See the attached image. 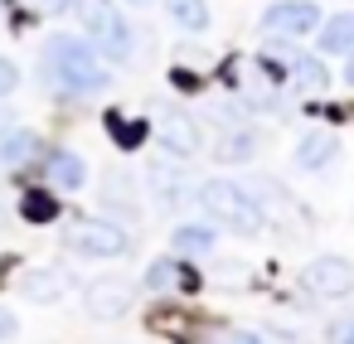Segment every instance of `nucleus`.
Wrapping results in <instances>:
<instances>
[{
	"label": "nucleus",
	"mask_w": 354,
	"mask_h": 344,
	"mask_svg": "<svg viewBox=\"0 0 354 344\" xmlns=\"http://www.w3.org/2000/svg\"><path fill=\"white\" fill-rule=\"evenodd\" d=\"M194 204L204 209L209 223H218V228H228V233H238V238H252V233H262V223H267L262 204H257L252 189H243L238 180H204V184L194 189Z\"/></svg>",
	"instance_id": "obj_1"
},
{
	"label": "nucleus",
	"mask_w": 354,
	"mask_h": 344,
	"mask_svg": "<svg viewBox=\"0 0 354 344\" xmlns=\"http://www.w3.org/2000/svg\"><path fill=\"white\" fill-rule=\"evenodd\" d=\"M44 73H49L64 93H78V97H93V93H102V88L112 83L107 68H102V59H97L88 44L68 39V35H54V39L44 44Z\"/></svg>",
	"instance_id": "obj_2"
},
{
	"label": "nucleus",
	"mask_w": 354,
	"mask_h": 344,
	"mask_svg": "<svg viewBox=\"0 0 354 344\" xmlns=\"http://www.w3.org/2000/svg\"><path fill=\"white\" fill-rule=\"evenodd\" d=\"M73 10H78L88 39L97 44V54H107L112 64L131 59V25H127V15L112 6V0H73Z\"/></svg>",
	"instance_id": "obj_3"
},
{
	"label": "nucleus",
	"mask_w": 354,
	"mask_h": 344,
	"mask_svg": "<svg viewBox=\"0 0 354 344\" xmlns=\"http://www.w3.org/2000/svg\"><path fill=\"white\" fill-rule=\"evenodd\" d=\"M301 286H306L315 300H344V296L354 291V262L339 257V252L310 257L306 271H301Z\"/></svg>",
	"instance_id": "obj_4"
},
{
	"label": "nucleus",
	"mask_w": 354,
	"mask_h": 344,
	"mask_svg": "<svg viewBox=\"0 0 354 344\" xmlns=\"http://www.w3.org/2000/svg\"><path fill=\"white\" fill-rule=\"evenodd\" d=\"M64 242L73 252H83V257H127L131 252V238L117 223H107V218H78Z\"/></svg>",
	"instance_id": "obj_5"
},
{
	"label": "nucleus",
	"mask_w": 354,
	"mask_h": 344,
	"mask_svg": "<svg viewBox=\"0 0 354 344\" xmlns=\"http://www.w3.org/2000/svg\"><path fill=\"white\" fill-rule=\"evenodd\" d=\"M315 25H320V6H310V0H277L262 10V35L272 39H301L315 35Z\"/></svg>",
	"instance_id": "obj_6"
},
{
	"label": "nucleus",
	"mask_w": 354,
	"mask_h": 344,
	"mask_svg": "<svg viewBox=\"0 0 354 344\" xmlns=\"http://www.w3.org/2000/svg\"><path fill=\"white\" fill-rule=\"evenodd\" d=\"M131 296H136V286H131V281H122V276H97V281L88 286L83 305H88V315H93V320H117V315H127V310H131Z\"/></svg>",
	"instance_id": "obj_7"
},
{
	"label": "nucleus",
	"mask_w": 354,
	"mask_h": 344,
	"mask_svg": "<svg viewBox=\"0 0 354 344\" xmlns=\"http://www.w3.org/2000/svg\"><path fill=\"white\" fill-rule=\"evenodd\" d=\"M156 136H160V146H165L170 155H180V160L199 155V146H204L199 126H194V122H189L185 112H175V107H165V112L156 117Z\"/></svg>",
	"instance_id": "obj_8"
},
{
	"label": "nucleus",
	"mask_w": 354,
	"mask_h": 344,
	"mask_svg": "<svg viewBox=\"0 0 354 344\" xmlns=\"http://www.w3.org/2000/svg\"><path fill=\"white\" fill-rule=\"evenodd\" d=\"M194 189H199V184L189 180V170H185V160H180V155H175L170 165H165V160H160V165H151V194H156L165 209H180Z\"/></svg>",
	"instance_id": "obj_9"
},
{
	"label": "nucleus",
	"mask_w": 354,
	"mask_h": 344,
	"mask_svg": "<svg viewBox=\"0 0 354 344\" xmlns=\"http://www.w3.org/2000/svg\"><path fill=\"white\" fill-rule=\"evenodd\" d=\"M315 49H320V54H349V49H354V10L325 15V20L315 25Z\"/></svg>",
	"instance_id": "obj_10"
},
{
	"label": "nucleus",
	"mask_w": 354,
	"mask_h": 344,
	"mask_svg": "<svg viewBox=\"0 0 354 344\" xmlns=\"http://www.w3.org/2000/svg\"><path fill=\"white\" fill-rule=\"evenodd\" d=\"M281 64H286V73H291V88H301V93H320V88L330 83V73H325V54H320V59H310V54L286 49V54H281Z\"/></svg>",
	"instance_id": "obj_11"
},
{
	"label": "nucleus",
	"mask_w": 354,
	"mask_h": 344,
	"mask_svg": "<svg viewBox=\"0 0 354 344\" xmlns=\"http://www.w3.org/2000/svg\"><path fill=\"white\" fill-rule=\"evenodd\" d=\"M146 286H151V291H170V286L194 291V286H199V271L185 267V262H175V257H156V262L146 267Z\"/></svg>",
	"instance_id": "obj_12"
},
{
	"label": "nucleus",
	"mask_w": 354,
	"mask_h": 344,
	"mask_svg": "<svg viewBox=\"0 0 354 344\" xmlns=\"http://www.w3.org/2000/svg\"><path fill=\"white\" fill-rule=\"evenodd\" d=\"M335 155H339V141H335L330 131H310V136H301V146H296V170L315 175V170H325Z\"/></svg>",
	"instance_id": "obj_13"
},
{
	"label": "nucleus",
	"mask_w": 354,
	"mask_h": 344,
	"mask_svg": "<svg viewBox=\"0 0 354 344\" xmlns=\"http://www.w3.org/2000/svg\"><path fill=\"white\" fill-rule=\"evenodd\" d=\"M39 155H44V141L35 131H6V141H0V160H6L10 170H20V165H30Z\"/></svg>",
	"instance_id": "obj_14"
},
{
	"label": "nucleus",
	"mask_w": 354,
	"mask_h": 344,
	"mask_svg": "<svg viewBox=\"0 0 354 344\" xmlns=\"http://www.w3.org/2000/svg\"><path fill=\"white\" fill-rule=\"evenodd\" d=\"M44 165H49V180H54L59 189H83V180H88V165H83V155H73V151H54Z\"/></svg>",
	"instance_id": "obj_15"
},
{
	"label": "nucleus",
	"mask_w": 354,
	"mask_h": 344,
	"mask_svg": "<svg viewBox=\"0 0 354 344\" xmlns=\"http://www.w3.org/2000/svg\"><path fill=\"white\" fill-rule=\"evenodd\" d=\"M170 242L185 257H204V252H214V223H180Z\"/></svg>",
	"instance_id": "obj_16"
},
{
	"label": "nucleus",
	"mask_w": 354,
	"mask_h": 344,
	"mask_svg": "<svg viewBox=\"0 0 354 344\" xmlns=\"http://www.w3.org/2000/svg\"><path fill=\"white\" fill-rule=\"evenodd\" d=\"M20 291H25L30 300H59V296L68 291V281H64V271H54V267H39V271H30V276L20 281Z\"/></svg>",
	"instance_id": "obj_17"
},
{
	"label": "nucleus",
	"mask_w": 354,
	"mask_h": 344,
	"mask_svg": "<svg viewBox=\"0 0 354 344\" xmlns=\"http://www.w3.org/2000/svg\"><path fill=\"white\" fill-rule=\"evenodd\" d=\"M107 136L122 146V151H136L146 136H151V122H136V117H122V112H107Z\"/></svg>",
	"instance_id": "obj_18"
},
{
	"label": "nucleus",
	"mask_w": 354,
	"mask_h": 344,
	"mask_svg": "<svg viewBox=\"0 0 354 344\" xmlns=\"http://www.w3.org/2000/svg\"><path fill=\"white\" fill-rule=\"evenodd\" d=\"M165 10H170V20H175L180 30H189V35H204V30H209V6H204V0H165Z\"/></svg>",
	"instance_id": "obj_19"
},
{
	"label": "nucleus",
	"mask_w": 354,
	"mask_h": 344,
	"mask_svg": "<svg viewBox=\"0 0 354 344\" xmlns=\"http://www.w3.org/2000/svg\"><path fill=\"white\" fill-rule=\"evenodd\" d=\"M20 213H25L30 223H54V218H59V199H54L49 189H30V194L20 199Z\"/></svg>",
	"instance_id": "obj_20"
},
{
	"label": "nucleus",
	"mask_w": 354,
	"mask_h": 344,
	"mask_svg": "<svg viewBox=\"0 0 354 344\" xmlns=\"http://www.w3.org/2000/svg\"><path fill=\"white\" fill-rule=\"evenodd\" d=\"M257 151V136L243 126V131H233V136H223V146H218V160H228V165H238V160H248Z\"/></svg>",
	"instance_id": "obj_21"
},
{
	"label": "nucleus",
	"mask_w": 354,
	"mask_h": 344,
	"mask_svg": "<svg viewBox=\"0 0 354 344\" xmlns=\"http://www.w3.org/2000/svg\"><path fill=\"white\" fill-rule=\"evenodd\" d=\"M15 88H20V68L10 59H0V97H10Z\"/></svg>",
	"instance_id": "obj_22"
},
{
	"label": "nucleus",
	"mask_w": 354,
	"mask_h": 344,
	"mask_svg": "<svg viewBox=\"0 0 354 344\" xmlns=\"http://www.w3.org/2000/svg\"><path fill=\"white\" fill-rule=\"evenodd\" d=\"M30 6H35V10H44V15H59V10H68V6H73V0H30Z\"/></svg>",
	"instance_id": "obj_23"
},
{
	"label": "nucleus",
	"mask_w": 354,
	"mask_h": 344,
	"mask_svg": "<svg viewBox=\"0 0 354 344\" xmlns=\"http://www.w3.org/2000/svg\"><path fill=\"white\" fill-rule=\"evenodd\" d=\"M20 334V325H15V315H6V310H0V339H15Z\"/></svg>",
	"instance_id": "obj_24"
},
{
	"label": "nucleus",
	"mask_w": 354,
	"mask_h": 344,
	"mask_svg": "<svg viewBox=\"0 0 354 344\" xmlns=\"http://www.w3.org/2000/svg\"><path fill=\"white\" fill-rule=\"evenodd\" d=\"M344 83H349V88H354V49H349V54H344Z\"/></svg>",
	"instance_id": "obj_25"
},
{
	"label": "nucleus",
	"mask_w": 354,
	"mask_h": 344,
	"mask_svg": "<svg viewBox=\"0 0 354 344\" xmlns=\"http://www.w3.org/2000/svg\"><path fill=\"white\" fill-rule=\"evenodd\" d=\"M335 339H354V320H344V325L335 329Z\"/></svg>",
	"instance_id": "obj_26"
},
{
	"label": "nucleus",
	"mask_w": 354,
	"mask_h": 344,
	"mask_svg": "<svg viewBox=\"0 0 354 344\" xmlns=\"http://www.w3.org/2000/svg\"><path fill=\"white\" fill-rule=\"evenodd\" d=\"M131 6H151V0H131Z\"/></svg>",
	"instance_id": "obj_27"
},
{
	"label": "nucleus",
	"mask_w": 354,
	"mask_h": 344,
	"mask_svg": "<svg viewBox=\"0 0 354 344\" xmlns=\"http://www.w3.org/2000/svg\"><path fill=\"white\" fill-rule=\"evenodd\" d=\"M0 223H6V209H0Z\"/></svg>",
	"instance_id": "obj_28"
}]
</instances>
